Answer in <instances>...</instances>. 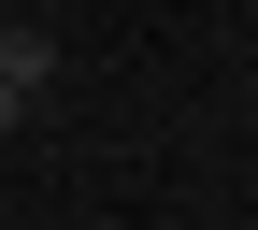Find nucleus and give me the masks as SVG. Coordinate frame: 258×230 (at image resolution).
<instances>
[{
  "label": "nucleus",
  "instance_id": "obj_1",
  "mask_svg": "<svg viewBox=\"0 0 258 230\" xmlns=\"http://www.w3.org/2000/svg\"><path fill=\"white\" fill-rule=\"evenodd\" d=\"M57 101V29H29V15H0V129H29Z\"/></svg>",
  "mask_w": 258,
  "mask_h": 230
}]
</instances>
